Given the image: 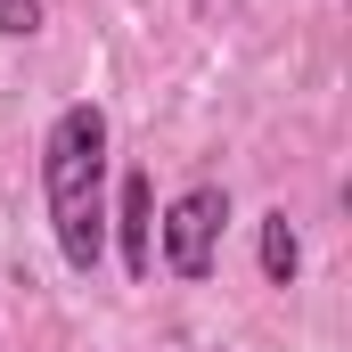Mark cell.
<instances>
[{
    "mask_svg": "<svg viewBox=\"0 0 352 352\" xmlns=\"http://www.w3.org/2000/svg\"><path fill=\"white\" fill-rule=\"evenodd\" d=\"M107 107H58L50 131H41V205H50V238H58V263L90 278L107 263Z\"/></svg>",
    "mask_w": 352,
    "mask_h": 352,
    "instance_id": "cell-1",
    "label": "cell"
},
{
    "mask_svg": "<svg viewBox=\"0 0 352 352\" xmlns=\"http://www.w3.org/2000/svg\"><path fill=\"white\" fill-rule=\"evenodd\" d=\"M221 238H230V188L221 180H188L173 205L156 213V254L188 287H205L221 270Z\"/></svg>",
    "mask_w": 352,
    "mask_h": 352,
    "instance_id": "cell-2",
    "label": "cell"
},
{
    "mask_svg": "<svg viewBox=\"0 0 352 352\" xmlns=\"http://www.w3.org/2000/svg\"><path fill=\"white\" fill-rule=\"evenodd\" d=\"M115 246H123V270L131 278H148L156 270V173L148 164H131L123 173V197H115Z\"/></svg>",
    "mask_w": 352,
    "mask_h": 352,
    "instance_id": "cell-3",
    "label": "cell"
},
{
    "mask_svg": "<svg viewBox=\"0 0 352 352\" xmlns=\"http://www.w3.org/2000/svg\"><path fill=\"white\" fill-rule=\"evenodd\" d=\"M254 254H263V278H270V287H295V270H303V238H295L287 205H270L263 221H254Z\"/></svg>",
    "mask_w": 352,
    "mask_h": 352,
    "instance_id": "cell-4",
    "label": "cell"
},
{
    "mask_svg": "<svg viewBox=\"0 0 352 352\" xmlns=\"http://www.w3.org/2000/svg\"><path fill=\"white\" fill-rule=\"evenodd\" d=\"M41 25H50V8H41V0H0V41H33Z\"/></svg>",
    "mask_w": 352,
    "mask_h": 352,
    "instance_id": "cell-5",
    "label": "cell"
}]
</instances>
